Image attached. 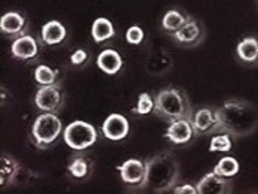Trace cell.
<instances>
[{"instance_id":"7a4b0ae2","label":"cell","mask_w":258,"mask_h":194,"mask_svg":"<svg viewBox=\"0 0 258 194\" xmlns=\"http://www.w3.org/2000/svg\"><path fill=\"white\" fill-rule=\"evenodd\" d=\"M147 178L144 190L160 194L172 191L179 182L181 166L178 158L170 151H161L145 160Z\"/></svg>"},{"instance_id":"6da1fadb","label":"cell","mask_w":258,"mask_h":194,"mask_svg":"<svg viewBox=\"0 0 258 194\" xmlns=\"http://www.w3.org/2000/svg\"><path fill=\"white\" fill-rule=\"evenodd\" d=\"M220 132L230 133L234 139L252 135L258 128V108L243 99H227L218 108Z\"/></svg>"},{"instance_id":"5bb4252c","label":"cell","mask_w":258,"mask_h":194,"mask_svg":"<svg viewBox=\"0 0 258 194\" xmlns=\"http://www.w3.org/2000/svg\"><path fill=\"white\" fill-rule=\"evenodd\" d=\"M102 133L112 142L124 141L130 133V122L122 114H111L102 124Z\"/></svg>"},{"instance_id":"d6986e66","label":"cell","mask_w":258,"mask_h":194,"mask_svg":"<svg viewBox=\"0 0 258 194\" xmlns=\"http://www.w3.org/2000/svg\"><path fill=\"white\" fill-rule=\"evenodd\" d=\"M93 160L87 154H76L68 164V175L75 181H85L93 173Z\"/></svg>"},{"instance_id":"83f0119b","label":"cell","mask_w":258,"mask_h":194,"mask_svg":"<svg viewBox=\"0 0 258 194\" xmlns=\"http://www.w3.org/2000/svg\"><path fill=\"white\" fill-rule=\"evenodd\" d=\"M125 40L128 45L133 46H139L144 40H145V32L139 24H133L127 29L125 32Z\"/></svg>"},{"instance_id":"2e32d148","label":"cell","mask_w":258,"mask_h":194,"mask_svg":"<svg viewBox=\"0 0 258 194\" xmlns=\"http://www.w3.org/2000/svg\"><path fill=\"white\" fill-rule=\"evenodd\" d=\"M23 166L21 163L11 154H2L0 157V185L6 188L17 182L18 176L21 175Z\"/></svg>"},{"instance_id":"cb8c5ba5","label":"cell","mask_w":258,"mask_h":194,"mask_svg":"<svg viewBox=\"0 0 258 194\" xmlns=\"http://www.w3.org/2000/svg\"><path fill=\"white\" fill-rule=\"evenodd\" d=\"M233 141L234 138L230 133L225 132H220L212 135L211 138V145H209V151L211 153H230L233 150Z\"/></svg>"},{"instance_id":"f1b7e54d","label":"cell","mask_w":258,"mask_h":194,"mask_svg":"<svg viewBox=\"0 0 258 194\" xmlns=\"http://www.w3.org/2000/svg\"><path fill=\"white\" fill-rule=\"evenodd\" d=\"M175 194H197V187L191 185V184H182V185H175V188L172 190Z\"/></svg>"},{"instance_id":"7402d4cb","label":"cell","mask_w":258,"mask_h":194,"mask_svg":"<svg viewBox=\"0 0 258 194\" xmlns=\"http://www.w3.org/2000/svg\"><path fill=\"white\" fill-rule=\"evenodd\" d=\"M188 17L184 14L182 11L179 9H169L164 12L163 18H161V30L166 33V35H173L175 32H178L185 23L188 21Z\"/></svg>"},{"instance_id":"277c9868","label":"cell","mask_w":258,"mask_h":194,"mask_svg":"<svg viewBox=\"0 0 258 194\" xmlns=\"http://www.w3.org/2000/svg\"><path fill=\"white\" fill-rule=\"evenodd\" d=\"M63 124L57 114L42 112L36 116L32 125V139L37 150H48L57 145L63 135Z\"/></svg>"},{"instance_id":"ffe728a7","label":"cell","mask_w":258,"mask_h":194,"mask_svg":"<svg viewBox=\"0 0 258 194\" xmlns=\"http://www.w3.org/2000/svg\"><path fill=\"white\" fill-rule=\"evenodd\" d=\"M145 68H147L148 74L160 77V75L167 74L173 68V58L166 51H157V52H152L148 57Z\"/></svg>"},{"instance_id":"9a60e30c","label":"cell","mask_w":258,"mask_h":194,"mask_svg":"<svg viewBox=\"0 0 258 194\" xmlns=\"http://www.w3.org/2000/svg\"><path fill=\"white\" fill-rule=\"evenodd\" d=\"M234 52L240 64L248 68L258 66V36H243L237 42Z\"/></svg>"},{"instance_id":"8992f818","label":"cell","mask_w":258,"mask_h":194,"mask_svg":"<svg viewBox=\"0 0 258 194\" xmlns=\"http://www.w3.org/2000/svg\"><path fill=\"white\" fill-rule=\"evenodd\" d=\"M66 100L64 91L58 84L52 85H39L36 94L33 97V103L40 112H52L58 114Z\"/></svg>"},{"instance_id":"e0dca14e","label":"cell","mask_w":258,"mask_h":194,"mask_svg":"<svg viewBox=\"0 0 258 194\" xmlns=\"http://www.w3.org/2000/svg\"><path fill=\"white\" fill-rule=\"evenodd\" d=\"M68 39V29L58 20H49L42 26L40 30V42L46 46L61 45Z\"/></svg>"},{"instance_id":"ba28073f","label":"cell","mask_w":258,"mask_h":194,"mask_svg":"<svg viewBox=\"0 0 258 194\" xmlns=\"http://www.w3.org/2000/svg\"><path fill=\"white\" fill-rule=\"evenodd\" d=\"M206 38V30L202 21H199L194 17H188V21L184 26L175 32L173 35H170L172 42L184 49H191L196 48L199 45L203 43V40Z\"/></svg>"},{"instance_id":"3957f363","label":"cell","mask_w":258,"mask_h":194,"mask_svg":"<svg viewBox=\"0 0 258 194\" xmlns=\"http://www.w3.org/2000/svg\"><path fill=\"white\" fill-rule=\"evenodd\" d=\"M155 109L154 114L164 119L166 122L189 118L192 114L191 102L182 88L179 87H166L160 90L155 96Z\"/></svg>"},{"instance_id":"30bf717a","label":"cell","mask_w":258,"mask_h":194,"mask_svg":"<svg viewBox=\"0 0 258 194\" xmlns=\"http://www.w3.org/2000/svg\"><path fill=\"white\" fill-rule=\"evenodd\" d=\"M0 32L8 39H17L30 33V21L20 11H9L0 18Z\"/></svg>"},{"instance_id":"d4e9b609","label":"cell","mask_w":258,"mask_h":194,"mask_svg":"<svg viewBox=\"0 0 258 194\" xmlns=\"http://www.w3.org/2000/svg\"><path fill=\"white\" fill-rule=\"evenodd\" d=\"M33 79L36 81L39 85H52L58 84V72L48 66V64H39L36 66L33 72Z\"/></svg>"},{"instance_id":"603a6c76","label":"cell","mask_w":258,"mask_h":194,"mask_svg":"<svg viewBox=\"0 0 258 194\" xmlns=\"http://www.w3.org/2000/svg\"><path fill=\"white\" fill-rule=\"evenodd\" d=\"M239 170H240V164L231 155H225V157L220 158L214 167L215 173H218L220 176H224V178H230V179L234 178L239 173Z\"/></svg>"},{"instance_id":"8fae6325","label":"cell","mask_w":258,"mask_h":194,"mask_svg":"<svg viewBox=\"0 0 258 194\" xmlns=\"http://www.w3.org/2000/svg\"><path fill=\"white\" fill-rule=\"evenodd\" d=\"M11 55L24 63L36 61L40 55V43L32 33L14 39L11 43Z\"/></svg>"},{"instance_id":"ac0fdd59","label":"cell","mask_w":258,"mask_h":194,"mask_svg":"<svg viewBox=\"0 0 258 194\" xmlns=\"http://www.w3.org/2000/svg\"><path fill=\"white\" fill-rule=\"evenodd\" d=\"M96 64L97 68L106 74V75H116L121 72L122 66H124V60L121 57V54L113 49V48H106L103 51H100V54L96 58Z\"/></svg>"},{"instance_id":"44dd1931","label":"cell","mask_w":258,"mask_h":194,"mask_svg":"<svg viewBox=\"0 0 258 194\" xmlns=\"http://www.w3.org/2000/svg\"><path fill=\"white\" fill-rule=\"evenodd\" d=\"M116 36V29L115 24L112 23L109 18L99 17L93 21L91 24V38L96 43L102 45L106 43Z\"/></svg>"},{"instance_id":"7c38bea8","label":"cell","mask_w":258,"mask_h":194,"mask_svg":"<svg viewBox=\"0 0 258 194\" xmlns=\"http://www.w3.org/2000/svg\"><path fill=\"white\" fill-rule=\"evenodd\" d=\"M164 138L176 147H184V145L191 144L196 138V133H194L189 118L175 119V121L167 122Z\"/></svg>"},{"instance_id":"52a82bcc","label":"cell","mask_w":258,"mask_h":194,"mask_svg":"<svg viewBox=\"0 0 258 194\" xmlns=\"http://www.w3.org/2000/svg\"><path fill=\"white\" fill-rule=\"evenodd\" d=\"M196 136H212L220 133V114L215 106H202L192 109L189 116Z\"/></svg>"},{"instance_id":"484cf974","label":"cell","mask_w":258,"mask_h":194,"mask_svg":"<svg viewBox=\"0 0 258 194\" xmlns=\"http://www.w3.org/2000/svg\"><path fill=\"white\" fill-rule=\"evenodd\" d=\"M155 109V99L149 93H141L135 108H132V114L135 115H148L152 114Z\"/></svg>"},{"instance_id":"9c48e42d","label":"cell","mask_w":258,"mask_h":194,"mask_svg":"<svg viewBox=\"0 0 258 194\" xmlns=\"http://www.w3.org/2000/svg\"><path fill=\"white\" fill-rule=\"evenodd\" d=\"M121 181L133 191L144 190L147 178V164L141 158H128L116 166Z\"/></svg>"},{"instance_id":"4316f807","label":"cell","mask_w":258,"mask_h":194,"mask_svg":"<svg viewBox=\"0 0 258 194\" xmlns=\"http://www.w3.org/2000/svg\"><path fill=\"white\" fill-rule=\"evenodd\" d=\"M91 60V52L87 49V48H78L75 49L74 52L71 54L69 57V61L74 68H78V69H82L85 68Z\"/></svg>"},{"instance_id":"4fadbf2b","label":"cell","mask_w":258,"mask_h":194,"mask_svg":"<svg viewBox=\"0 0 258 194\" xmlns=\"http://www.w3.org/2000/svg\"><path fill=\"white\" fill-rule=\"evenodd\" d=\"M197 194H230L233 191V181L220 176L214 170L202 176L197 182Z\"/></svg>"},{"instance_id":"5b68a950","label":"cell","mask_w":258,"mask_h":194,"mask_svg":"<svg viewBox=\"0 0 258 194\" xmlns=\"http://www.w3.org/2000/svg\"><path fill=\"white\" fill-rule=\"evenodd\" d=\"M63 139L69 148L78 153H82L91 148L97 142L99 132L93 124L82 119H75L63 130Z\"/></svg>"}]
</instances>
